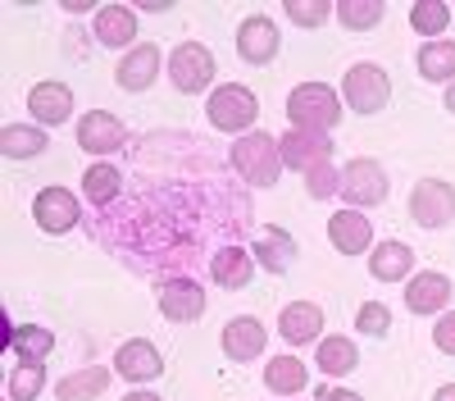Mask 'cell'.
I'll use <instances>...</instances> for the list:
<instances>
[{
  "label": "cell",
  "mask_w": 455,
  "mask_h": 401,
  "mask_svg": "<svg viewBox=\"0 0 455 401\" xmlns=\"http://www.w3.org/2000/svg\"><path fill=\"white\" fill-rule=\"evenodd\" d=\"M446 109H451V115H455V83L446 87Z\"/></svg>",
  "instance_id": "b9f144b4"
},
{
  "label": "cell",
  "mask_w": 455,
  "mask_h": 401,
  "mask_svg": "<svg viewBox=\"0 0 455 401\" xmlns=\"http://www.w3.org/2000/svg\"><path fill=\"white\" fill-rule=\"evenodd\" d=\"M160 315L173 324H196L205 315V292L192 278H164L160 283Z\"/></svg>",
  "instance_id": "30bf717a"
},
{
  "label": "cell",
  "mask_w": 455,
  "mask_h": 401,
  "mask_svg": "<svg viewBox=\"0 0 455 401\" xmlns=\"http://www.w3.org/2000/svg\"><path fill=\"white\" fill-rule=\"evenodd\" d=\"M205 115H210V124H214L219 132H237V137H246L251 124H255V115H259V100H255V92L242 87V83H223L219 92H210Z\"/></svg>",
  "instance_id": "3957f363"
},
{
  "label": "cell",
  "mask_w": 455,
  "mask_h": 401,
  "mask_svg": "<svg viewBox=\"0 0 455 401\" xmlns=\"http://www.w3.org/2000/svg\"><path fill=\"white\" fill-rule=\"evenodd\" d=\"M278 46H283V36H278V23L269 14L242 19V28H237V55L246 64H269L278 55Z\"/></svg>",
  "instance_id": "9c48e42d"
},
{
  "label": "cell",
  "mask_w": 455,
  "mask_h": 401,
  "mask_svg": "<svg viewBox=\"0 0 455 401\" xmlns=\"http://www.w3.org/2000/svg\"><path fill=\"white\" fill-rule=\"evenodd\" d=\"M169 78L182 96H196L214 83V55L201 42H178V51L169 55Z\"/></svg>",
  "instance_id": "52a82bcc"
},
{
  "label": "cell",
  "mask_w": 455,
  "mask_h": 401,
  "mask_svg": "<svg viewBox=\"0 0 455 401\" xmlns=\"http://www.w3.org/2000/svg\"><path fill=\"white\" fill-rule=\"evenodd\" d=\"M124 401H160V397H156V392H141V388H132Z\"/></svg>",
  "instance_id": "60d3db41"
},
{
  "label": "cell",
  "mask_w": 455,
  "mask_h": 401,
  "mask_svg": "<svg viewBox=\"0 0 455 401\" xmlns=\"http://www.w3.org/2000/svg\"><path fill=\"white\" fill-rule=\"evenodd\" d=\"M255 265L259 269H269V274H287L291 269V261H296V242H291V233H283L278 224H269L259 237H255Z\"/></svg>",
  "instance_id": "ffe728a7"
},
{
  "label": "cell",
  "mask_w": 455,
  "mask_h": 401,
  "mask_svg": "<svg viewBox=\"0 0 455 401\" xmlns=\"http://www.w3.org/2000/svg\"><path fill=\"white\" fill-rule=\"evenodd\" d=\"M287 119L306 132H332L341 124V96L328 83H300L287 96Z\"/></svg>",
  "instance_id": "7a4b0ae2"
},
{
  "label": "cell",
  "mask_w": 455,
  "mask_h": 401,
  "mask_svg": "<svg viewBox=\"0 0 455 401\" xmlns=\"http://www.w3.org/2000/svg\"><path fill=\"white\" fill-rule=\"evenodd\" d=\"M419 73L433 83H455V42H424L419 46Z\"/></svg>",
  "instance_id": "f546056e"
},
{
  "label": "cell",
  "mask_w": 455,
  "mask_h": 401,
  "mask_svg": "<svg viewBox=\"0 0 455 401\" xmlns=\"http://www.w3.org/2000/svg\"><path fill=\"white\" fill-rule=\"evenodd\" d=\"M392 96V78L378 64H351L347 78H341V100H347L355 115H378Z\"/></svg>",
  "instance_id": "277c9868"
},
{
  "label": "cell",
  "mask_w": 455,
  "mask_h": 401,
  "mask_svg": "<svg viewBox=\"0 0 455 401\" xmlns=\"http://www.w3.org/2000/svg\"><path fill=\"white\" fill-rule=\"evenodd\" d=\"M328 242L341 255H364L373 246V224L364 219V210H337L328 219Z\"/></svg>",
  "instance_id": "5bb4252c"
},
{
  "label": "cell",
  "mask_w": 455,
  "mask_h": 401,
  "mask_svg": "<svg viewBox=\"0 0 455 401\" xmlns=\"http://www.w3.org/2000/svg\"><path fill=\"white\" fill-rule=\"evenodd\" d=\"M355 328H360V333H369V338H383L387 328H392V310L383 301H364L355 310Z\"/></svg>",
  "instance_id": "e575fe53"
},
{
  "label": "cell",
  "mask_w": 455,
  "mask_h": 401,
  "mask_svg": "<svg viewBox=\"0 0 455 401\" xmlns=\"http://www.w3.org/2000/svg\"><path fill=\"white\" fill-rule=\"evenodd\" d=\"M109 374H114V370H105V365H87V370H73V374L55 388V397H60V401H96V397L109 388Z\"/></svg>",
  "instance_id": "4316f807"
},
{
  "label": "cell",
  "mask_w": 455,
  "mask_h": 401,
  "mask_svg": "<svg viewBox=\"0 0 455 401\" xmlns=\"http://www.w3.org/2000/svg\"><path fill=\"white\" fill-rule=\"evenodd\" d=\"M283 146V164L300 169V173H315L319 164H332V137L328 132H306V128H287L278 137Z\"/></svg>",
  "instance_id": "ba28073f"
},
{
  "label": "cell",
  "mask_w": 455,
  "mask_h": 401,
  "mask_svg": "<svg viewBox=\"0 0 455 401\" xmlns=\"http://www.w3.org/2000/svg\"><path fill=\"white\" fill-rule=\"evenodd\" d=\"M28 109L36 115V124H42V128H55V124H64V119L73 115V87L60 83V78L36 83V87L28 92Z\"/></svg>",
  "instance_id": "9a60e30c"
},
{
  "label": "cell",
  "mask_w": 455,
  "mask_h": 401,
  "mask_svg": "<svg viewBox=\"0 0 455 401\" xmlns=\"http://www.w3.org/2000/svg\"><path fill=\"white\" fill-rule=\"evenodd\" d=\"M337 23L351 28V32L378 28V23H383V5H378V0H341V5H337Z\"/></svg>",
  "instance_id": "d6a6232c"
},
{
  "label": "cell",
  "mask_w": 455,
  "mask_h": 401,
  "mask_svg": "<svg viewBox=\"0 0 455 401\" xmlns=\"http://www.w3.org/2000/svg\"><path fill=\"white\" fill-rule=\"evenodd\" d=\"M10 351L19 360H28V365H42L55 351V333H51V328H42V324H19L14 333H10Z\"/></svg>",
  "instance_id": "83f0119b"
},
{
  "label": "cell",
  "mask_w": 455,
  "mask_h": 401,
  "mask_svg": "<svg viewBox=\"0 0 455 401\" xmlns=\"http://www.w3.org/2000/svg\"><path fill=\"white\" fill-rule=\"evenodd\" d=\"M315 360H319V370L328 374V379H341V374H355L360 370V347L351 342V338H323L319 347H315Z\"/></svg>",
  "instance_id": "d4e9b609"
},
{
  "label": "cell",
  "mask_w": 455,
  "mask_h": 401,
  "mask_svg": "<svg viewBox=\"0 0 455 401\" xmlns=\"http://www.w3.org/2000/svg\"><path fill=\"white\" fill-rule=\"evenodd\" d=\"M32 214H36V229L55 237V233H68L73 224H78V219H83V205H78V196H73L68 188H46L42 196H36Z\"/></svg>",
  "instance_id": "8fae6325"
},
{
  "label": "cell",
  "mask_w": 455,
  "mask_h": 401,
  "mask_svg": "<svg viewBox=\"0 0 455 401\" xmlns=\"http://www.w3.org/2000/svg\"><path fill=\"white\" fill-rule=\"evenodd\" d=\"M114 374H124L128 383H150V379L164 374V360L146 338H128L119 351H114Z\"/></svg>",
  "instance_id": "4fadbf2b"
},
{
  "label": "cell",
  "mask_w": 455,
  "mask_h": 401,
  "mask_svg": "<svg viewBox=\"0 0 455 401\" xmlns=\"http://www.w3.org/2000/svg\"><path fill=\"white\" fill-rule=\"evenodd\" d=\"M92 5H96V0H64V10H68V14H87Z\"/></svg>",
  "instance_id": "f35d334b"
},
{
  "label": "cell",
  "mask_w": 455,
  "mask_h": 401,
  "mask_svg": "<svg viewBox=\"0 0 455 401\" xmlns=\"http://www.w3.org/2000/svg\"><path fill=\"white\" fill-rule=\"evenodd\" d=\"M410 28L419 36H428V42H437V36L451 28V10L442 5V0H419V5L410 10Z\"/></svg>",
  "instance_id": "4dcf8cb0"
},
{
  "label": "cell",
  "mask_w": 455,
  "mask_h": 401,
  "mask_svg": "<svg viewBox=\"0 0 455 401\" xmlns=\"http://www.w3.org/2000/svg\"><path fill=\"white\" fill-rule=\"evenodd\" d=\"M341 201H347V210H369V205H383L387 201V173L378 160H351L347 169H341Z\"/></svg>",
  "instance_id": "5b68a950"
},
{
  "label": "cell",
  "mask_w": 455,
  "mask_h": 401,
  "mask_svg": "<svg viewBox=\"0 0 455 401\" xmlns=\"http://www.w3.org/2000/svg\"><path fill=\"white\" fill-rule=\"evenodd\" d=\"M433 401H455V383H442V388L433 392Z\"/></svg>",
  "instance_id": "ab89813d"
},
{
  "label": "cell",
  "mask_w": 455,
  "mask_h": 401,
  "mask_svg": "<svg viewBox=\"0 0 455 401\" xmlns=\"http://www.w3.org/2000/svg\"><path fill=\"white\" fill-rule=\"evenodd\" d=\"M46 388V365H28L19 360L10 370V401H36Z\"/></svg>",
  "instance_id": "1f68e13d"
},
{
  "label": "cell",
  "mask_w": 455,
  "mask_h": 401,
  "mask_svg": "<svg viewBox=\"0 0 455 401\" xmlns=\"http://www.w3.org/2000/svg\"><path fill=\"white\" fill-rule=\"evenodd\" d=\"M0 151L10 160H32V156L51 151V137L42 124H5L0 128Z\"/></svg>",
  "instance_id": "cb8c5ba5"
},
{
  "label": "cell",
  "mask_w": 455,
  "mask_h": 401,
  "mask_svg": "<svg viewBox=\"0 0 455 401\" xmlns=\"http://www.w3.org/2000/svg\"><path fill=\"white\" fill-rule=\"evenodd\" d=\"M156 73H160V46H156V42H141V46H132V51L119 60L114 78H119L124 92H146L150 83H156Z\"/></svg>",
  "instance_id": "ac0fdd59"
},
{
  "label": "cell",
  "mask_w": 455,
  "mask_h": 401,
  "mask_svg": "<svg viewBox=\"0 0 455 401\" xmlns=\"http://www.w3.org/2000/svg\"><path fill=\"white\" fill-rule=\"evenodd\" d=\"M410 219L419 229H446L455 219V188L442 178H424L410 192Z\"/></svg>",
  "instance_id": "8992f818"
},
{
  "label": "cell",
  "mask_w": 455,
  "mask_h": 401,
  "mask_svg": "<svg viewBox=\"0 0 455 401\" xmlns=\"http://www.w3.org/2000/svg\"><path fill=\"white\" fill-rule=\"evenodd\" d=\"M96 42L109 46V51L137 42V14L128 5H100L96 10Z\"/></svg>",
  "instance_id": "44dd1931"
},
{
  "label": "cell",
  "mask_w": 455,
  "mask_h": 401,
  "mask_svg": "<svg viewBox=\"0 0 455 401\" xmlns=\"http://www.w3.org/2000/svg\"><path fill=\"white\" fill-rule=\"evenodd\" d=\"M410 269H414V251L405 242H378L369 255V274L378 283H401V278H410Z\"/></svg>",
  "instance_id": "7402d4cb"
},
{
  "label": "cell",
  "mask_w": 455,
  "mask_h": 401,
  "mask_svg": "<svg viewBox=\"0 0 455 401\" xmlns=\"http://www.w3.org/2000/svg\"><path fill=\"white\" fill-rule=\"evenodd\" d=\"M228 160H233V169L242 173L246 188H274L278 173H283V146H278V137L255 128V132H246V137L233 141Z\"/></svg>",
  "instance_id": "6da1fadb"
},
{
  "label": "cell",
  "mask_w": 455,
  "mask_h": 401,
  "mask_svg": "<svg viewBox=\"0 0 455 401\" xmlns=\"http://www.w3.org/2000/svg\"><path fill=\"white\" fill-rule=\"evenodd\" d=\"M446 301H451V278L437 269H424L405 283V306L414 315H437V310H446Z\"/></svg>",
  "instance_id": "d6986e66"
},
{
  "label": "cell",
  "mask_w": 455,
  "mask_h": 401,
  "mask_svg": "<svg viewBox=\"0 0 455 401\" xmlns=\"http://www.w3.org/2000/svg\"><path fill=\"white\" fill-rule=\"evenodd\" d=\"M433 342H437V351L455 356V310H446V315L437 319V328H433Z\"/></svg>",
  "instance_id": "8d00e7d4"
},
{
  "label": "cell",
  "mask_w": 455,
  "mask_h": 401,
  "mask_svg": "<svg viewBox=\"0 0 455 401\" xmlns=\"http://www.w3.org/2000/svg\"><path fill=\"white\" fill-rule=\"evenodd\" d=\"M278 333H283L291 347L323 342V338H319V333H323V310H319L315 301H291V306H283V315H278Z\"/></svg>",
  "instance_id": "2e32d148"
},
{
  "label": "cell",
  "mask_w": 455,
  "mask_h": 401,
  "mask_svg": "<svg viewBox=\"0 0 455 401\" xmlns=\"http://www.w3.org/2000/svg\"><path fill=\"white\" fill-rule=\"evenodd\" d=\"M119 188H124V173L114 169L109 160H100V164H92V169L83 173V192H87V201L100 205V210H109V201L119 196Z\"/></svg>",
  "instance_id": "f1b7e54d"
},
{
  "label": "cell",
  "mask_w": 455,
  "mask_h": 401,
  "mask_svg": "<svg viewBox=\"0 0 455 401\" xmlns=\"http://www.w3.org/2000/svg\"><path fill=\"white\" fill-rule=\"evenodd\" d=\"M319 401H364V397L351 392V388H328V383H323V388H319Z\"/></svg>",
  "instance_id": "74e56055"
},
{
  "label": "cell",
  "mask_w": 455,
  "mask_h": 401,
  "mask_svg": "<svg viewBox=\"0 0 455 401\" xmlns=\"http://www.w3.org/2000/svg\"><path fill=\"white\" fill-rule=\"evenodd\" d=\"M223 356L228 360H255L264 351V342H269V333H264V324L255 315H237L223 324Z\"/></svg>",
  "instance_id": "e0dca14e"
},
{
  "label": "cell",
  "mask_w": 455,
  "mask_h": 401,
  "mask_svg": "<svg viewBox=\"0 0 455 401\" xmlns=\"http://www.w3.org/2000/svg\"><path fill=\"white\" fill-rule=\"evenodd\" d=\"M310 383V370L300 365L296 356H274L269 365H264V388L278 392V397H296V392H306Z\"/></svg>",
  "instance_id": "484cf974"
},
{
  "label": "cell",
  "mask_w": 455,
  "mask_h": 401,
  "mask_svg": "<svg viewBox=\"0 0 455 401\" xmlns=\"http://www.w3.org/2000/svg\"><path fill=\"white\" fill-rule=\"evenodd\" d=\"M328 14H337V5H328V0H291L287 5V19L296 28H323Z\"/></svg>",
  "instance_id": "836d02e7"
},
{
  "label": "cell",
  "mask_w": 455,
  "mask_h": 401,
  "mask_svg": "<svg viewBox=\"0 0 455 401\" xmlns=\"http://www.w3.org/2000/svg\"><path fill=\"white\" fill-rule=\"evenodd\" d=\"M124 141H128V128H124V119H114L109 109H92V115L78 119V146L92 156H109V151H119Z\"/></svg>",
  "instance_id": "7c38bea8"
},
{
  "label": "cell",
  "mask_w": 455,
  "mask_h": 401,
  "mask_svg": "<svg viewBox=\"0 0 455 401\" xmlns=\"http://www.w3.org/2000/svg\"><path fill=\"white\" fill-rule=\"evenodd\" d=\"M210 274H214V283L219 287H228V292H242L246 283H251V274H255V255L251 251H242V246H223L214 261H210Z\"/></svg>",
  "instance_id": "603a6c76"
},
{
  "label": "cell",
  "mask_w": 455,
  "mask_h": 401,
  "mask_svg": "<svg viewBox=\"0 0 455 401\" xmlns=\"http://www.w3.org/2000/svg\"><path fill=\"white\" fill-rule=\"evenodd\" d=\"M306 188H310V196H315V201H328L332 192H341V169L319 164L315 173H306Z\"/></svg>",
  "instance_id": "d590c367"
}]
</instances>
